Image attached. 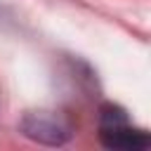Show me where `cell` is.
Segmentation results:
<instances>
[{
    "label": "cell",
    "mask_w": 151,
    "mask_h": 151,
    "mask_svg": "<svg viewBox=\"0 0 151 151\" xmlns=\"http://www.w3.org/2000/svg\"><path fill=\"white\" fill-rule=\"evenodd\" d=\"M99 139L109 149L120 151H139L149 146V134L130 125L123 109L106 104L99 113Z\"/></svg>",
    "instance_id": "obj_1"
},
{
    "label": "cell",
    "mask_w": 151,
    "mask_h": 151,
    "mask_svg": "<svg viewBox=\"0 0 151 151\" xmlns=\"http://www.w3.org/2000/svg\"><path fill=\"white\" fill-rule=\"evenodd\" d=\"M21 132L28 139L42 142V144H64L73 132L71 123L52 111H31L21 120Z\"/></svg>",
    "instance_id": "obj_2"
}]
</instances>
